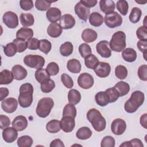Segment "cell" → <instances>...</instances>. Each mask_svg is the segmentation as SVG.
Wrapping results in <instances>:
<instances>
[{
  "label": "cell",
  "mask_w": 147,
  "mask_h": 147,
  "mask_svg": "<svg viewBox=\"0 0 147 147\" xmlns=\"http://www.w3.org/2000/svg\"><path fill=\"white\" fill-rule=\"evenodd\" d=\"M87 118L95 131L100 132L105 129L106 119L97 109L94 108L90 109L87 113Z\"/></svg>",
  "instance_id": "6da1fadb"
},
{
  "label": "cell",
  "mask_w": 147,
  "mask_h": 147,
  "mask_svg": "<svg viewBox=\"0 0 147 147\" xmlns=\"http://www.w3.org/2000/svg\"><path fill=\"white\" fill-rule=\"evenodd\" d=\"M33 86L29 83H24L20 86L18 96V103L23 108L29 107L33 102Z\"/></svg>",
  "instance_id": "7a4b0ae2"
},
{
  "label": "cell",
  "mask_w": 147,
  "mask_h": 147,
  "mask_svg": "<svg viewBox=\"0 0 147 147\" xmlns=\"http://www.w3.org/2000/svg\"><path fill=\"white\" fill-rule=\"evenodd\" d=\"M145 99L144 94L141 91H134L130 98L125 102V110L128 113H133L143 104Z\"/></svg>",
  "instance_id": "3957f363"
},
{
  "label": "cell",
  "mask_w": 147,
  "mask_h": 147,
  "mask_svg": "<svg viewBox=\"0 0 147 147\" xmlns=\"http://www.w3.org/2000/svg\"><path fill=\"white\" fill-rule=\"evenodd\" d=\"M110 49L115 52H120L123 51L126 47V34L122 31L115 32L111 38L109 43Z\"/></svg>",
  "instance_id": "277c9868"
},
{
  "label": "cell",
  "mask_w": 147,
  "mask_h": 147,
  "mask_svg": "<svg viewBox=\"0 0 147 147\" xmlns=\"http://www.w3.org/2000/svg\"><path fill=\"white\" fill-rule=\"evenodd\" d=\"M54 106L53 100L51 98H43L41 99L37 104L36 114L41 118H45L50 114Z\"/></svg>",
  "instance_id": "5b68a950"
},
{
  "label": "cell",
  "mask_w": 147,
  "mask_h": 147,
  "mask_svg": "<svg viewBox=\"0 0 147 147\" xmlns=\"http://www.w3.org/2000/svg\"><path fill=\"white\" fill-rule=\"evenodd\" d=\"M24 63L28 67L35 69L42 68L45 64L44 58L39 55H29L24 57Z\"/></svg>",
  "instance_id": "8992f818"
},
{
  "label": "cell",
  "mask_w": 147,
  "mask_h": 147,
  "mask_svg": "<svg viewBox=\"0 0 147 147\" xmlns=\"http://www.w3.org/2000/svg\"><path fill=\"white\" fill-rule=\"evenodd\" d=\"M105 23L110 28H114L119 26L122 24V18L117 12L106 14L105 16Z\"/></svg>",
  "instance_id": "52a82bcc"
},
{
  "label": "cell",
  "mask_w": 147,
  "mask_h": 147,
  "mask_svg": "<svg viewBox=\"0 0 147 147\" xmlns=\"http://www.w3.org/2000/svg\"><path fill=\"white\" fill-rule=\"evenodd\" d=\"M3 23L9 28L14 29L18 25V18L17 15L11 11H6L2 17Z\"/></svg>",
  "instance_id": "ba28073f"
},
{
  "label": "cell",
  "mask_w": 147,
  "mask_h": 147,
  "mask_svg": "<svg viewBox=\"0 0 147 147\" xmlns=\"http://www.w3.org/2000/svg\"><path fill=\"white\" fill-rule=\"evenodd\" d=\"M94 80L91 75L88 73L81 74L78 79V84L80 87L83 89H89L94 84Z\"/></svg>",
  "instance_id": "9c48e42d"
},
{
  "label": "cell",
  "mask_w": 147,
  "mask_h": 147,
  "mask_svg": "<svg viewBox=\"0 0 147 147\" xmlns=\"http://www.w3.org/2000/svg\"><path fill=\"white\" fill-rule=\"evenodd\" d=\"M95 74L100 78L107 77L111 72V67L108 63L99 62L94 68Z\"/></svg>",
  "instance_id": "30bf717a"
},
{
  "label": "cell",
  "mask_w": 147,
  "mask_h": 147,
  "mask_svg": "<svg viewBox=\"0 0 147 147\" xmlns=\"http://www.w3.org/2000/svg\"><path fill=\"white\" fill-rule=\"evenodd\" d=\"M126 129V122L121 118H117L114 119L111 125V130L115 135L122 134Z\"/></svg>",
  "instance_id": "8fae6325"
},
{
  "label": "cell",
  "mask_w": 147,
  "mask_h": 147,
  "mask_svg": "<svg viewBox=\"0 0 147 147\" xmlns=\"http://www.w3.org/2000/svg\"><path fill=\"white\" fill-rule=\"evenodd\" d=\"M109 43L106 40L99 41L96 45V50L102 57L108 58L111 55V51L109 48Z\"/></svg>",
  "instance_id": "7c38bea8"
},
{
  "label": "cell",
  "mask_w": 147,
  "mask_h": 147,
  "mask_svg": "<svg viewBox=\"0 0 147 147\" xmlns=\"http://www.w3.org/2000/svg\"><path fill=\"white\" fill-rule=\"evenodd\" d=\"M74 9L75 14L81 20L84 21L87 20L90 12V8L85 6L80 1H79L75 5Z\"/></svg>",
  "instance_id": "4fadbf2b"
},
{
  "label": "cell",
  "mask_w": 147,
  "mask_h": 147,
  "mask_svg": "<svg viewBox=\"0 0 147 147\" xmlns=\"http://www.w3.org/2000/svg\"><path fill=\"white\" fill-rule=\"evenodd\" d=\"M18 106V101L14 98H9L2 101L1 107L7 113L14 112Z\"/></svg>",
  "instance_id": "5bb4252c"
},
{
  "label": "cell",
  "mask_w": 147,
  "mask_h": 147,
  "mask_svg": "<svg viewBox=\"0 0 147 147\" xmlns=\"http://www.w3.org/2000/svg\"><path fill=\"white\" fill-rule=\"evenodd\" d=\"M60 124L61 129L65 133L71 132L75 126L74 118L69 116L63 117L60 121Z\"/></svg>",
  "instance_id": "9a60e30c"
},
{
  "label": "cell",
  "mask_w": 147,
  "mask_h": 147,
  "mask_svg": "<svg viewBox=\"0 0 147 147\" xmlns=\"http://www.w3.org/2000/svg\"><path fill=\"white\" fill-rule=\"evenodd\" d=\"M17 137V130L14 127H7L3 130V139L7 143H11L14 142L16 140Z\"/></svg>",
  "instance_id": "2e32d148"
},
{
  "label": "cell",
  "mask_w": 147,
  "mask_h": 147,
  "mask_svg": "<svg viewBox=\"0 0 147 147\" xmlns=\"http://www.w3.org/2000/svg\"><path fill=\"white\" fill-rule=\"evenodd\" d=\"M75 20L72 15L65 14L61 17L59 24L62 29H69L72 28L75 26Z\"/></svg>",
  "instance_id": "e0dca14e"
},
{
  "label": "cell",
  "mask_w": 147,
  "mask_h": 147,
  "mask_svg": "<svg viewBox=\"0 0 147 147\" xmlns=\"http://www.w3.org/2000/svg\"><path fill=\"white\" fill-rule=\"evenodd\" d=\"M11 125L17 131H22L25 129L28 126V120L25 117L18 115L14 119Z\"/></svg>",
  "instance_id": "ac0fdd59"
},
{
  "label": "cell",
  "mask_w": 147,
  "mask_h": 147,
  "mask_svg": "<svg viewBox=\"0 0 147 147\" xmlns=\"http://www.w3.org/2000/svg\"><path fill=\"white\" fill-rule=\"evenodd\" d=\"M14 79L17 80H21L24 79L27 76L26 69L20 65H15L11 69Z\"/></svg>",
  "instance_id": "d6986e66"
},
{
  "label": "cell",
  "mask_w": 147,
  "mask_h": 147,
  "mask_svg": "<svg viewBox=\"0 0 147 147\" xmlns=\"http://www.w3.org/2000/svg\"><path fill=\"white\" fill-rule=\"evenodd\" d=\"M61 13L59 9L57 7H51L49 8L46 13L47 18L48 20L52 22L55 23L59 21L61 18Z\"/></svg>",
  "instance_id": "ffe728a7"
},
{
  "label": "cell",
  "mask_w": 147,
  "mask_h": 147,
  "mask_svg": "<svg viewBox=\"0 0 147 147\" xmlns=\"http://www.w3.org/2000/svg\"><path fill=\"white\" fill-rule=\"evenodd\" d=\"M63 29L59 24L55 22L49 25L47 28L48 34L52 38H57L62 33Z\"/></svg>",
  "instance_id": "44dd1931"
},
{
  "label": "cell",
  "mask_w": 147,
  "mask_h": 147,
  "mask_svg": "<svg viewBox=\"0 0 147 147\" xmlns=\"http://www.w3.org/2000/svg\"><path fill=\"white\" fill-rule=\"evenodd\" d=\"M99 7L105 14H108L114 12L115 5L112 0H102L99 1Z\"/></svg>",
  "instance_id": "7402d4cb"
},
{
  "label": "cell",
  "mask_w": 147,
  "mask_h": 147,
  "mask_svg": "<svg viewBox=\"0 0 147 147\" xmlns=\"http://www.w3.org/2000/svg\"><path fill=\"white\" fill-rule=\"evenodd\" d=\"M82 38L86 42H92L95 41L98 37L97 33L93 29L87 28L82 33Z\"/></svg>",
  "instance_id": "603a6c76"
},
{
  "label": "cell",
  "mask_w": 147,
  "mask_h": 147,
  "mask_svg": "<svg viewBox=\"0 0 147 147\" xmlns=\"http://www.w3.org/2000/svg\"><path fill=\"white\" fill-rule=\"evenodd\" d=\"M33 30L30 28H21L16 33V37L18 38H21L24 40H29L33 38Z\"/></svg>",
  "instance_id": "cb8c5ba5"
},
{
  "label": "cell",
  "mask_w": 147,
  "mask_h": 147,
  "mask_svg": "<svg viewBox=\"0 0 147 147\" xmlns=\"http://www.w3.org/2000/svg\"><path fill=\"white\" fill-rule=\"evenodd\" d=\"M122 57L126 61L131 63L136 60L137 53L134 49L127 48L122 51Z\"/></svg>",
  "instance_id": "d4e9b609"
},
{
  "label": "cell",
  "mask_w": 147,
  "mask_h": 147,
  "mask_svg": "<svg viewBox=\"0 0 147 147\" xmlns=\"http://www.w3.org/2000/svg\"><path fill=\"white\" fill-rule=\"evenodd\" d=\"M95 99L96 104L102 107L109 103V98L106 91L98 92L95 96Z\"/></svg>",
  "instance_id": "484cf974"
},
{
  "label": "cell",
  "mask_w": 147,
  "mask_h": 147,
  "mask_svg": "<svg viewBox=\"0 0 147 147\" xmlns=\"http://www.w3.org/2000/svg\"><path fill=\"white\" fill-rule=\"evenodd\" d=\"M104 18L103 16L98 12H92L89 16V22L92 26L99 27L103 22Z\"/></svg>",
  "instance_id": "4316f807"
},
{
  "label": "cell",
  "mask_w": 147,
  "mask_h": 147,
  "mask_svg": "<svg viewBox=\"0 0 147 147\" xmlns=\"http://www.w3.org/2000/svg\"><path fill=\"white\" fill-rule=\"evenodd\" d=\"M67 67L69 72L74 74H78L81 71L82 65L78 60L72 59L68 61Z\"/></svg>",
  "instance_id": "83f0119b"
},
{
  "label": "cell",
  "mask_w": 147,
  "mask_h": 147,
  "mask_svg": "<svg viewBox=\"0 0 147 147\" xmlns=\"http://www.w3.org/2000/svg\"><path fill=\"white\" fill-rule=\"evenodd\" d=\"M114 87L118 91L119 97L126 95L130 91V86L126 82L121 81L115 84Z\"/></svg>",
  "instance_id": "f1b7e54d"
},
{
  "label": "cell",
  "mask_w": 147,
  "mask_h": 147,
  "mask_svg": "<svg viewBox=\"0 0 147 147\" xmlns=\"http://www.w3.org/2000/svg\"><path fill=\"white\" fill-rule=\"evenodd\" d=\"M20 20L23 26H30L34 24V19L30 13H21L20 16Z\"/></svg>",
  "instance_id": "f546056e"
},
{
  "label": "cell",
  "mask_w": 147,
  "mask_h": 147,
  "mask_svg": "<svg viewBox=\"0 0 147 147\" xmlns=\"http://www.w3.org/2000/svg\"><path fill=\"white\" fill-rule=\"evenodd\" d=\"M14 79L13 74L9 70L3 69L0 72V84H8L12 82Z\"/></svg>",
  "instance_id": "4dcf8cb0"
},
{
  "label": "cell",
  "mask_w": 147,
  "mask_h": 147,
  "mask_svg": "<svg viewBox=\"0 0 147 147\" xmlns=\"http://www.w3.org/2000/svg\"><path fill=\"white\" fill-rule=\"evenodd\" d=\"M92 136V131L91 129L86 126H83L79 128L76 133V137L82 140L88 139Z\"/></svg>",
  "instance_id": "1f68e13d"
},
{
  "label": "cell",
  "mask_w": 147,
  "mask_h": 147,
  "mask_svg": "<svg viewBox=\"0 0 147 147\" xmlns=\"http://www.w3.org/2000/svg\"><path fill=\"white\" fill-rule=\"evenodd\" d=\"M81 99V94L75 89H71L68 93V100L69 103L74 105L79 103Z\"/></svg>",
  "instance_id": "d6a6232c"
},
{
  "label": "cell",
  "mask_w": 147,
  "mask_h": 147,
  "mask_svg": "<svg viewBox=\"0 0 147 147\" xmlns=\"http://www.w3.org/2000/svg\"><path fill=\"white\" fill-rule=\"evenodd\" d=\"M46 129L51 133H56L61 130L60 121L57 119H52L46 125Z\"/></svg>",
  "instance_id": "836d02e7"
},
{
  "label": "cell",
  "mask_w": 147,
  "mask_h": 147,
  "mask_svg": "<svg viewBox=\"0 0 147 147\" xmlns=\"http://www.w3.org/2000/svg\"><path fill=\"white\" fill-rule=\"evenodd\" d=\"M35 78L36 80L40 84L50 79V75L48 73L46 69L40 68L38 69L35 72Z\"/></svg>",
  "instance_id": "e575fe53"
},
{
  "label": "cell",
  "mask_w": 147,
  "mask_h": 147,
  "mask_svg": "<svg viewBox=\"0 0 147 147\" xmlns=\"http://www.w3.org/2000/svg\"><path fill=\"white\" fill-rule=\"evenodd\" d=\"M74 49L73 45L71 42L67 41L62 44L60 47V52L63 56H69L72 53Z\"/></svg>",
  "instance_id": "d590c367"
},
{
  "label": "cell",
  "mask_w": 147,
  "mask_h": 147,
  "mask_svg": "<svg viewBox=\"0 0 147 147\" xmlns=\"http://www.w3.org/2000/svg\"><path fill=\"white\" fill-rule=\"evenodd\" d=\"M55 87V83L53 80L51 79H47L40 84L41 90L44 93H49L51 92Z\"/></svg>",
  "instance_id": "8d00e7d4"
},
{
  "label": "cell",
  "mask_w": 147,
  "mask_h": 147,
  "mask_svg": "<svg viewBox=\"0 0 147 147\" xmlns=\"http://www.w3.org/2000/svg\"><path fill=\"white\" fill-rule=\"evenodd\" d=\"M141 14L142 11L140 8L137 7H133L131 9V11L129 15V18L130 21L133 24L137 23L141 18Z\"/></svg>",
  "instance_id": "74e56055"
},
{
  "label": "cell",
  "mask_w": 147,
  "mask_h": 147,
  "mask_svg": "<svg viewBox=\"0 0 147 147\" xmlns=\"http://www.w3.org/2000/svg\"><path fill=\"white\" fill-rule=\"evenodd\" d=\"M99 62L98 59L92 54L88 55L84 59L85 65L89 69H94Z\"/></svg>",
  "instance_id": "f35d334b"
},
{
  "label": "cell",
  "mask_w": 147,
  "mask_h": 147,
  "mask_svg": "<svg viewBox=\"0 0 147 147\" xmlns=\"http://www.w3.org/2000/svg\"><path fill=\"white\" fill-rule=\"evenodd\" d=\"M33 141L31 137L29 136H23L18 138L17 145L19 147H30L33 144Z\"/></svg>",
  "instance_id": "ab89813d"
},
{
  "label": "cell",
  "mask_w": 147,
  "mask_h": 147,
  "mask_svg": "<svg viewBox=\"0 0 147 147\" xmlns=\"http://www.w3.org/2000/svg\"><path fill=\"white\" fill-rule=\"evenodd\" d=\"M65 116L71 117L74 118H75L76 116V109L74 105L68 103L64 106L63 109V117Z\"/></svg>",
  "instance_id": "60d3db41"
},
{
  "label": "cell",
  "mask_w": 147,
  "mask_h": 147,
  "mask_svg": "<svg viewBox=\"0 0 147 147\" xmlns=\"http://www.w3.org/2000/svg\"><path fill=\"white\" fill-rule=\"evenodd\" d=\"M4 53L7 57L14 56L17 52L16 45L13 42L8 43L5 46L3 49Z\"/></svg>",
  "instance_id": "b9f144b4"
},
{
  "label": "cell",
  "mask_w": 147,
  "mask_h": 147,
  "mask_svg": "<svg viewBox=\"0 0 147 147\" xmlns=\"http://www.w3.org/2000/svg\"><path fill=\"white\" fill-rule=\"evenodd\" d=\"M117 9L119 11V13L123 15L126 16L128 12L129 5L126 1L125 0H119L118 1L117 3Z\"/></svg>",
  "instance_id": "7bdbcfd3"
},
{
  "label": "cell",
  "mask_w": 147,
  "mask_h": 147,
  "mask_svg": "<svg viewBox=\"0 0 147 147\" xmlns=\"http://www.w3.org/2000/svg\"><path fill=\"white\" fill-rule=\"evenodd\" d=\"M115 74L118 79L121 80L125 79L127 76V68L122 65H117L115 69Z\"/></svg>",
  "instance_id": "ee69618b"
},
{
  "label": "cell",
  "mask_w": 147,
  "mask_h": 147,
  "mask_svg": "<svg viewBox=\"0 0 147 147\" xmlns=\"http://www.w3.org/2000/svg\"><path fill=\"white\" fill-rule=\"evenodd\" d=\"M53 2L44 0H37L35 1V6L38 10L45 11L48 10Z\"/></svg>",
  "instance_id": "f6af8a7d"
},
{
  "label": "cell",
  "mask_w": 147,
  "mask_h": 147,
  "mask_svg": "<svg viewBox=\"0 0 147 147\" xmlns=\"http://www.w3.org/2000/svg\"><path fill=\"white\" fill-rule=\"evenodd\" d=\"M39 41V50L45 54H48L52 48V44L51 42L47 39H42Z\"/></svg>",
  "instance_id": "bcb514c9"
},
{
  "label": "cell",
  "mask_w": 147,
  "mask_h": 147,
  "mask_svg": "<svg viewBox=\"0 0 147 147\" xmlns=\"http://www.w3.org/2000/svg\"><path fill=\"white\" fill-rule=\"evenodd\" d=\"M13 42L16 45L17 52L21 53L25 51L28 48L27 41H26L24 40L16 38L13 41Z\"/></svg>",
  "instance_id": "7dc6e473"
},
{
  "label": "cell",
  "mask_w": 147,
  "mask_h": 147,
  "mask_svg": "<svg viewBox=\"0 0 147 147\" xmlns=\"http://www.w3.org/2000/svg\"><path fill=\"white\" fill-rule=\"evenodd\" d=\"M79 52L81 56L85 59L87 56L91 54V48L87 44L83 43L79 47Z\"/></svg>",
  "instance_id": "c3c4849f"
},
{
  "label": "cell",
  "mask_w": 147,
  "mask_h": 147,
  "mask_svg": "<svg viewBox=\"0 0 147 147\" xmlns=\"http://www.w3.org/2000/svg\"><path fill=\"white\" fill-rule=\"evenodd\" d=\"M105 91L107 92L109 96V103H113L115 102L119 97L118 91L114 87L107 88Z\"/></svg>",
  "instance_id": "681fc988"
},
{
  "label": "cell",
  "mask_w": 147,
  "mask_h": 147,
  "mask_svg": "<svg viewBox=\"0 0 147 147\" xmlns=\"http://www.w3.org/2000/svg\"><path fill=\"white\" fill-rule=\"evenodd\" d=\"M46 70L50 76H55L59 73V67L56 63L51 62L47 65Z\"/></svg>",
  "instance_id": "f907efd6"
},
{
  "label": "cell",
  "mask_w": 147,
  "mask_h": 147,
  "mask_svg": "<svg viewBox=\"0 0 147 147\" xmlns=\"http://www.w3.org/2000/svg\"><path fill=\"white\" fill-rule=\"evenodd\" d=\"M115 141L114 137L110 136H107L103 138L101 141L100 146L102 147H114L115 146Z\"/></svg>",
  "instance_id": "816d5d0a"
},
{
  "label": "cell",
  "mask_w": 147,
  "mask_h": 147,
  "mask_svg": "<svg viewBox=\"0 0 147 147\" xmlns=\"http://www.w3.org/2000/svg\"><path fill=\"white\" fill-rule=\"evenodd\" d=\"M61 80L63 85L67 88H71L74 86V82L72 79L67 74H63L61 75Z\"/></svg>",
  "instance_id": "f5cc1de1"
},
{
  "label": "cell",
  "mask_w": 147,
  "mask_h": 147,
  "mask_svg": "<svg viewBox=\"0 0 147 147\" xmlns=\"http://www.w3.org/2000/svg\"><path fill=\"white\" fill-rule=\"evenodd\" d=\"M136 35L140 40H147V27L140 26L136 31Z\"/></svg>",
  "instance_id": "db71d44e"
},
{
  "label": "cell",
  "mask_w": 147,
  "mask_h": 147,
  "mask_svg": "<svg viewBox=\"0 0 147 147\" xmlns=\"http://www.w3.org/2000/svg\"><path fill=\"white\" fill-rule=\"evenodd\" d=\"M138 75L139 78L143 80H147V65L144 64L141 65L138 69Z\"/></svg>",
  "instance_id": "11a10c76"
},
{
  "label": "cell",
  "mask_w": 147,
  "mask_h": 147,
  "mask_svg": "<svg viewBox=\"0 0 147 147\" xmlns=\"http://www.w3.org/2000/svg\"><path fill=\"white\" fill-rule=\"evenodd\" d=\"M28 48L30 50H37L39 48L40 41L36 38H32L27 41Z\"/></svg>",
  "instance_id": "9f6ffc18"
},
{
  "label": "cell",
  "mask_w": 147,
  "mask_h": 147,
  "mask_svg": "<svg viewBox=\"0 0 147 147\" xmlns=\"http://www.w3.org/2000/svg\"><path fill=\"white\" fill-rule=\"evenodd\" d=\"M21 8L24 10H29L33 7V2L31 0H21L20 1Z\"/></svg>",
  "instance_id": "6f0895ef"
},
{
  "label": "cell",
  "mask_w": 147,
  "mask_h": 147,
  "mask_svg": "<svg viewBox=\"0 0 147 147\" xmlns=\"http://www.w3.org/2000/svg\"><path fill=\"white\" fill-rule=\"evenodd\" d=\"M0 118H1L0 121H1V129H4L10 125V120L8 117L2 114L0 115Z\"/></svg>",
  "instance_id": "680465c9"
},
{
  "label": "cell",
  "mask_w": 147,
  "mask_h": 147,
  "mask_svg": "<svg viewBox=\"0 0 147 147\" xmlns=\"http://www.w3.org/2000/svg\"><path fill=\"white\" fill-rule=\"evenodd\" d=\"M146 45L147 40H140L137 43L138 49L144 53V57L146 54Z\"/></svg>",
  "instance_id": "91938a15"
},
{
  "label": "cell",
  "mask_w": 147,
  "mask_h": 147,
  "mask_svg": "<svg viewBox=\"0 0 147 147\" xmlns=\"http://www.w3.org/2000/svg\"><path fill=\"white\" fill-rule=\"evenodd\" d=\"M80 1L88 8L94 7L97 3L96 0H81Z\"/></svg>",
  "instance_id": "94428289"
},
{
  "label": "cell",
  "mask_w": 147,
  "mask_h": 147,
  "mask_svg": "<svg viewBox=\"0 0 147 147\" xmlns=\"http://www.w3.org/2000/svg\"><path fill=\"white\" fill-rule=\"evenodd\" d=\"M130 147L133 146V147H143L144 145L142 142V141L138 138H133L130 141Z\"/></svg>",
  "instance_id": "6125c7cd"
},
{
  "label": "cell",
  "mask_w": 147,
  "mask_h": 147,
  "mask_svg": "<svg viewBox=\"0 0 147 147\" xmlns=\"http://www.w3.org/2000/svg\"><path fill=\"white\" fill-rule=\"evenodd\" d=\"M50 146L51 147H56V146L64 147V144H63V141L61 140L55 139L51 142V143L50 144Z\"/></svg>",
  "instance_id": "be15d7a7"
},
{
  "label": "cell",
  "mask_w": 147,
  "mask_h": 147,
  "mask_svg": "<svg viewBox=\"0 0 147 147\" xmlns=\"http://www.w3.org/2000/svg\"><path fill=\"white\" fill-rule=\"evenodd\" d=\"M0 100L2 101L8 95H9V90L7 88L1 87L0 88Z\"/></svg>",
  "instance_id": "e7e4bbea"
},
{
  "label": "cell",
  "mask_w": 147,
  "mask_h": 147,
  "mask_svg": "<svg viewBox=\"0 0 147 147\" xmlns=\"http://www.w3.org/2000/svg\"><path fill=\"white\" fill-rule=\"evenodd\" d=\"M146 119H147V114L145 113L141 115L140 118V123L142 127H144L145 129H146Z\"/></svg>",
  "instance_id": "03108f58"
}]
</instances>
